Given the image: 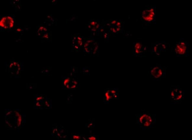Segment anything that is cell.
Segmentation results:
<instances>
[{"instance_id": "1", "label": "cell", "mask_w": 192, "mask_h": 140, "mask_svg": "<svg viewBox=\"0 0 192 140\" xmlns=\"http://www.w3.org/2000/svg\"><path fill=\"white\" fill-rule=\"evenodd\" d=\"M184 96L183 91L181 89L174 87L172 88L171 91V99L174 101L178 102L181 100Z\"/></svg>"}, {"instance_id": "9", "label": "cell", "mask_w": 192, "mask_h": 140, "mask_svg": "<svg viewBox=\"0 0 192 140\" xmlns=\"http://www.w3.org/2000/svg\"><path fill=\"white\" fill-rule=\"evenodd\" d=\"M89 139L91 140H96V138H95L94 137H91V138H89Z\"/></svg>"}, {"instance_id": "10", "label": "cell", "mask_w": 192, "mask_h": 140, "mask_svg": "<svg viewBox=\"0 0 192 140\" xmlns=\"http://www.w3.org/2000/svg\"><path fill=\"white\" fill-rule=\"evenodd\" d=\"M18 67H19L20 66H19V64H18Z\"/></svg>"}, {"instance_id": "7", "label": "cell", "mask_w": 192, "mask_h": 140, "mask_svg": "<svg viewBox=\"0 0 192 140\" xmlns=\"http://www.w3.org/2000/svg\"><path fill=\"white\" fill-rule=\"evenodd\" d=\"M73 138L74 139L79 140L80 138V137L79 136L74 135L73 136Z\"/></svg>"}, {"instance_id": "4", "label": "cell", "mask_w": 192, "mask_h": 140, "mask_svg": "<svg viewBox=\"0 0 192 140\" xmlns=\"http://www.w3.org/2000/svg\"><path fill=\"white\" fill-rule=\"evenodd\" d=\"M187 49V45L184 41H180L176 45L175 51L177 54L183 55L185 54Z\"/></svg>"}, {"instance_id": "2", "label": "cell", "mask_w": 192, "mask_h": 140, "mask_svg": "<svg viewBox=\"0 0 192 140\" xmlns=\"http://www.w3.org/2000/svg\"><path fill=\"white\" fill-rule=\"evenodd\" d=\"M151 75L156 79H159L165 75L166 70L160 66L153 67L150 71Z\"/></svg>"}, {"instance_id": "5", "label": "cell", "mask_w": 192, "mask_h": 140, "mask_svg": "<svg viewBox=\"0 0 192 140\" xmlns=\"http://www.w3.org/2000/svg\"><path fill=\"white\" fill-rule=\"evenodd\" d=\"M155 16L154 10L152 8L144 11L143 13V17L145 20L151 21L153 20Z\"/></svg>"}, {"instance_id": "6", "label": "cell", "mask_w": 192, "mask_h": 140, "mask_svg": "<svg viewBox=\"0 0 192 140\" xmlns=\"http://www.w3.org/2000/svg\"><path fill=\"white\" fill-rule=\"evenodd\" d=\"M142 45L140 43H138L136 44L135 46V52L136 54H140L142 52Z\"/></svg>"}, {"instance_id": "8", "label": "cell", "mask_w": 192, "mask_h": 140, "mask_svg": "<svg viewBox=\"0 0 192 140\" xmlns=\"http://www.w3.org/2000/svg\"><path fill=\"white\" fill-rule=\"evenodd\" d=\"M69 81H70V80H69V79H66L64 81V85L66 86V84L67 83H68V82H69Z\"/></svg>"}, {"instance_id": "3", "label": "cell", "mask_w": 192, "mask_h": 140, "mask_svg": "<svg viewBox=\"0 0 192 140\" xmlns=\"http://www.w3.org/2000/svg\"><path fill=\"white\" fill-rule=\"evenodd\" d=\"M14 21L12 17L7 16L3 17L0 21V26L5 29L11 28L13 27Z\"/></svg>"}, {"instance_id": "11", "label": "cell", "mask_w": 192, "mask_h": 140, "mask_svg": "<svg viewBox=\"0 0 192 140\" xmlns=\"http://www.w3.org/2000/svg\"><path fill=\"white\" fill-rule=\"evenodd\" d=\"M20 68H18V70H20Z\"/></svg>"}]
</instances>
